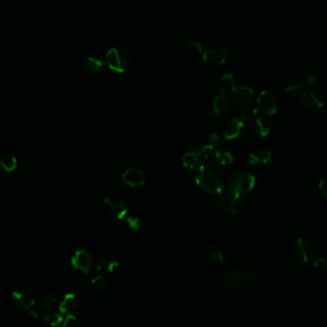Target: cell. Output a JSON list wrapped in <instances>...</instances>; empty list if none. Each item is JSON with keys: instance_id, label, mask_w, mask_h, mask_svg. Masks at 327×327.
<instances>
[{"instance_id": "obj_1", "label": "cell", "mask_w": 327, "mask_h": 327, "mask_svg": "<svg viewBox=\"0 0 327 327\" xmlns=\"http://www.w3.org/2000/svg\"><path fill=\"white\" fill-rule=\"evenodd\" d=\"M195 181L202 190L207 192L217 194L223 189L222 174L213 165H202L195 176Z\"/></svg>"}, {"instance_id": "obj_2", "label": "cell", "mask_w": 327, "mask_h": 327, "mask_svg": "<svg viewBox=\"0 0 327 327\" xmlns=\"http://www.w3.org/2000/svg\"><path fill=\"white\" fill-rule=\"evenodd\" d=\"M255 185V177L245 171L235 173L229 180L227 188L235 195L242 197L244 194L250 192Z\"/></svg>"}, {"instance_id": "obj_3", "label": "cell", "mask_w": 327, "mask_h": 327, "mask_svg": "<svg viewBox=\"0 0 327 327\" xmlns=\"http://www.w3.org/2000/svg\"><path fill=\"white\" fill-rule=\"evenodd\" d=\"M12 299L21 310L25 311L31 317L34 319L38 318V312L36 308V300L30 290L22 289L15 291L12 294Z\"/></svg>"}, {"instance_id": "obj_4", "label": "cell", "mask_w": 327, "mask_h": 327, "mask_svg": "<svg viewBox=\"0 0 327 327\" xmlns=\"http://www.w3.org/2000/svg\"><path fill=\"white\" fill-rule=\"evenodd\" d=\"M223 81L231 87V97L233 101L238 106H246L250 104L254 99V91L247 86H235L234 76L226 74L223 77Z\"/></svg>"}, {"instance_id": "obj_5", "label": "cell", "mask_w": 327, "mask_h": 327, "mask_svg": "<svg viewBox=\"0 0 327 327\" xmlns=\"http://www.w3.org/2000/svg\"><path fill=\"white\" fill-rule=\"evenodd\" d=\"M216 201L231 214H237L242 207L241 197L235 195L227 187L216 194Z\"/></svg>"}, {"instance_id": "obj_6", "label": "cell", "mask_w": 327, "mask_h": 327, "mask_svg": "<svg viewBox=\"0 0 327 327\" xmlns=\"http://www.w3.org/2000/svg\"><path fill=\"white\" fill-rule=\"evenodd\" d=\"M106 61L112 70L116 72H124L128 65L129 56L123 49L112 48L106 55Z\"/></svg>"}, {"instance_id": "obj_7", "label": "cell", "mask_w": 327, "mask_h": 327, "mask_svg": "<svg viewBox=\"0 0 327 327\" xmlns=\"http://www.w3.org/2000/svg\"><path fill=\"white\" fill-rule=\"evenodd\" d=\"M258 110L266 115H273L278 109V98L272 91L264 90L257 98Z\"/></svg>"}, {"instance_id": "obj_8", "label": "cell", "mask_w": 327, "mask_h": 327, "mask_svg": "<svg viewBox=\"0 0 327 327\" xmlns=\"http://www.w3.org/2000/svg\"><path fill=\"white\" fill-rule=\"evenodd\" d=\"M292 254L298 262L301 264L307 263L311 257V246L309 242L302 237L297 238L292 246Z\"/></svg>"}, {"instance_id": "obj_9", "label": "cell", "mask_w": 327, "mask_h": 327, "mask_svg": "<svg viewBox=\"0 0 327 327\" xmlns=\"http://www.w3.org/2000/svg\"><path fill=\"white\" fill-rule=\"evenodd\" d=\"M105 206L109 214L118 219L126 218L127 214L124 200L117 196H109L105 199Z\"/></svg>"}, {"instance_id": "obj_10", "label": "cell", "mask_w": 327, "mask_h": 327, "mask_svg": "<svg viewBox=\"0 0 327 327\" xmlns=\"http://www.w3.org/2000/svg\"><path fill=\"white\" fill-rule=\"evenodd\" d=\"M145 178L144 173L137 168H128L122 175V182L124 186L135 189L142 187L145 184Z\"/></svg>"}, {"instance_id": "obj_11", "label": "cell", "mask_w": 327, "mask_h": 327, "mask_svg": "<svg viewBox=\"0 0 327 327\" xmlns=\"http://www.w3.org/2000/svg\"><path fill=\"white\" fill-rule=\"evenodd\" d=\"M316 83H317V79L313 74L305 73L304 75H302L300 81L293 82V83L287 85L285 87V90H286V92L295 95V94H299L301 91H305V90L310 89Z\"/></svg>"}, {"instance_id": "obj_12", "label": "cell", "mask_w": 327, "mask_h": 327, "mask_svg": "<svg viewBox=\"0 0 327 327\" xmlns=\"http://www.w3.org/2000/svg\"><path fill=\"white\" fill-rule=\"evenodd\" d=\"M71 262L75 269L84 272V273L89 272L93 266V260H92L91 255L89 254L88 252L83 251V250L77 251L74 254Z\"/></svg>"}, {"instance_id": "obj_13", "label": "cell", "mask_w": 327, "mask_h": 327, "mask_svg": "<svg viewBox=\"0 0 327 327\" xmlns=\"http://www.w3.org/2000/svg\"><path fill=\"white\" fill-rule=\"evenodd\" d=\"M204 62L211 67H218L226 61V51L220 47H212L203 53Z\"/></svg>"}, {"instance_id": "obj_14", "label": "cell", "mask_w": 327, "mask_h": 327, "mask_svg": "<svg viewBox=\"0 0 327 327\" xmlns=\"http://www.w3.org/2000/svg\"><path fill=\"white\" fill-rule=\"evenodd\" d=\"M301 103L306 109L311 110H318L324 108V101L321 96L311 89L302 92Z\"/></svg>"}, {"instance_id": "obj_15", "label": "cell", "mask_w": 327, "mask_h": 327, "mask_svg": "<svg viewBox=\"0 0 327 327\" xmlns=\"http://www.w3.org/2000/svg\"><path fill=\"white\" fill-rule=\"evenodd\" d=\"M79 307V300L73 294H67L60 301L58 309L63 315H73L76 313Z\"/></svg>"}, {"instance_id": "obj_16", "label": "cell", "mask_w": 327, "mask_h": 327, "mask_svg": "<svg viewBox=\"0 0 327 327\" xmlns=\"http://www.w3.org/2000/svg\"><path fill=\"white\" fill-rule=\"evenodd\" d=\"M243 127H244L243 122L236 118H234L230 120L228 124L226 125V127L224 130V136L228 140L236 139L241 134Z\"/></svg>"}, {"instance_id": "obj_17", "label": "cell", "mask_w": 327, "mask_h": 327, "mask_svg": "<svg viewBox=\"0 0 327 327\" xmlns=\"http://www.w3.org/2000/svg\"><path fill=\"white\" fill-rule=\"evenodd\" d=\"M272 153L267 149H256L253 151L248 159L252 165H263L272 161Z\"/></svg>"}, {"instance_id": "obj_18", "label": "cell", "mask_w": 327, "mask_h": 327, "mask_svg": "<svg viewBox=\"0 0 327 327\" xmlns=\"http://www.w3.org/2000/svg\"><path fill=\"white\" fill-rule=\"evenodd\" d=\"M230 104L228 98L225 96L224 89H221V94L218 95L213 103V113L218 117H223L228 114Z\"/></svg>"}, {"instance_id": "obj_19", "label": "cell", "mask_w": 327, "mask_h": 327, "mask_svg": "<svg viewBox=\"0 0 327 327\" xmlns=\"http://www.w3.org/2000/svg\"><path fill=\"white\" fill-rule=\"evenodd\" d=\"M203 156L200 152V150H196V149H191L189 150L188 152H186L183 156L182 159V163L183 165L188 167V168H194L196 165H198L199 164L201 163Z\"/></svg>"}, {"instance_id": "obj_20", "label": "cell", "mask_w": 327, "mask_h": 327, "mask_svg": "<svg viewBox=\"0 0 327 327\" xmlns=\"http://www.w3.org/2000/svg\"><path fill=\"white\" fill-rule=\"evenodd\" d=\"M242 279L241 272L236 270H231L226 272L222 277V283L228 288L236 287Z\"/></svg>"}, {"instance_id": "obj_21", "label": "cell", "mask_w": 327, "mask_h": 327, "mask_svg": "<svg viewBox=\"0 0 327 327\" xmlns=\"http://www.w3.org/2000/svg\"><path fill=\"white\" fill-rule=\"evenodd\" d=\"M255 133L259 137H266L271 131V123L264 117H259L255 122Z\"/></svg>"}, {"instance_id": "obj_22", "label": "cell", "mask_w": 327, "mask_h": 327, "mask_svg": "<svg viewBox=\"0 0 327 327\" xmlns=\"http://www.w3.org/2000/svg\"><path fill=\"white\" fill-rule=\"evenodd\" d=\"M105 61L96 55H90L85 60V67L91 72H100L104 69Z\"/></svg>"}, {"instance_id": "obj_23", "label": "cell", "mask_w": 327, "mask_h": 327, "mask_svg": "<svg viewBox=\"0 0 327 327\" xmlns=\"http://www.w3.org/2000/svg\"><path fill=\"white\" fill-rule=\"evenodd\" d=\"M119 266V262L112 257H104L97 264V270L100 272H113Z\"/></svg>"}, {"instance_id": "obj_24", "label": "cell", "mask_w": 327, "mask_h": 327, "mask_svg": "<svg viewBox=\"0 0 327 327\" xmlns=\"http://www.w3.org/2000/svg\"><path fill=\"white\" fill-rule=\"evenodd\" d=\"M18 161L14 156H5L0 159V169L5 172H12L17 168Z\"/></svg>"}, {"instance_id": "obj_25", "label": "cell", "mask_w": 327, "mask_h": 327, "mask_svg": "<svg viewBox=\"0 0 327 327\" xmlns=\"http://www.w3.org/2000/svg\"><path fill=\"white\" fill-rule=\"evenodd\" d=\"M44 322L51 327H58L63 322V317L60 313L56 312H48L44 316Z\"/></svg>"}, {"instance_id": "obj_26", "label": "cell", "mask_w": 327, "mask_h": 327, "mask_svg": "<svg viewBox=\"0 0 327 327\" xmlns=\"http://www.w3.org/2000/svg\"><path fill=\"white\" fill-rule=\"evenodd\" d=\"M214 160H216L221 165H230L234 162L232 154L227 151H216Z\"/></svg>"}, {"instance_id": "obj_27", "label": "cell", "mask_w": 327, "mask_h": 327, "mask_svg": "<svg viewBox=\"0 0 327 327\" xmlns=\"http://www.w3.org/2000/svg\"><path fill=\"white\" fill-rule=\"evenodd\" d=\"M55 304H56V300L51 295L43 296L38 301V306L42 310H45V311H50L52 308H54Z\"/></svg>"}, {"instance_id": "obj_28", "label": "cell", "mask_w": 327, "mask_h": 327, "mask_svg": "<svg viewBox=\"0 0 327 327\" xmlns=\"http://www.w3.org/2000/svg\"><path fill=\"white\" fill-rule=\"evenodd\" d=\"M209 255L213 261L218 264H221L225 261V254L223 251L218 247H212L209 250Z\"/></svg>"}, {"instance_id": "obj_29", "label": "cell", "mask_w": 327, "mask_h": 327, "mask_svg": "<svg viewBox=\"0 0 327 327\" xmlns=\"http://www.w3.org/2000/svg\"><path fill=\"white\" fill-rule=\"evenodd\" d=\"M200 152L203 156V158L208 159V160H212L215 159V155H216V150L215 147L211 146L210 145H205L201 147Z\"/></svg>"}, {"instance_id": "obj_30", "label": "cell", "mask_w": 327, "mask_h": 327, "mask_svg": "<svg viewBox=\"0 0 327 327\" xmlns=\"http://www.w3.org/2000/svg\"><path fill=\"white\" fill-rule=\"evenodd\" d=\"M241 274H242V277L249 278V279H254L260 275V272L256 267L249 266L244 269V271L241 272Z\"/></svg>"}, {"instance_id": "obj_31", "label": "cell", "mask_w": 327, "mask_h": 327, "mask_svg": "<svg viewBox=\"0 0 327 327\" xmlns=\"http://www.w3.org/2000/svg\"><path fill=\"white\" fill-rule=\"evenodd\" d=\"M62 326L63 327H79L80 322L79 319L75 316V314L66 315V317L63 319Z\"/></svg>"}, {"instance_id": "obj_32", "label": "cell", "mask_w": 327, "mask_h": 327, "mask_svg": "<svg viewBox=\"0 0 327 327\" xmlns=\"http://www.w3.org/2000/svg\"><path fill=\"white\" fill-rule=\"evenodd\" d=\"M126 223H127V227L134 232H137V231L140 230L141 221H140V218L138 217H127Z\"/></svg>"}, {"instance_id": "obj_33", "label": "cell", "mask_w": 327, "mask_h": 327, "mask_svg": "<svg viewBox=\"0 0 327 327\" xmlns=\"http://www.w3.org/2000/svg\"><path fill=\"white\" fill-rule=\"evenodd\" d=\"M92 286L96 289V290H103L106 287V280L105 277L101 274L95 276L92 281H91Z\"/></svg>"}, {"instance_id": "obj_34", "label": "cell", "mask_w": 327, "mask_h": 327, "mask_svg": "<svg viewBox=\"0 0 327 327\" xmlns=\"http://www.w3.org/2000/svg\"><path fill=\"white\" fill-rule=\"evenodd\" d=\"M257 113H258V109H248L243 111L241 117L244 121L250 122V121H253L256 118Z\"/></svg>"}, {"instance_id": "obj_35", "label": "cell", "mask_w": 327, "mask_h": 327, "mask_svg": "<svg viewBox=\"0 0 327 327\" xmlns=\"http://www.w3.org/2000/svg\"><path fill=\"white\" fill-rule=\"evenodd\" d=\"M313 267L315 269H317L318 271H322L325 272L327 270V259L325 257H320L317 258L316 260H314L313 262Z\"/></svg>"}, {"instance_id": "obj_36", "label": "cell", "mask_w": 327, "mask_h": 327, "mask_svg": "<svg viewBox=\"0 0 327 327\" xmlns=\"http://www.w3.org/2000/svg\"><path fill=\"white\" fill-rule=\"evenodd\" d=\"M188 48H189V51L191 52V54H201L203 52V46L198 41L192 40L189 43Z\"/></svg>"}, {"instance_id": "obj_37", "label": "cell", "mask_w": 327, "mask_h": 327, "mask_svg": "<svg viewBox=\"0 0 327 327\" xmlns=\"http://www.w3.org/2000/svg\"><path fill=\"white\" fill-rule=\"evenodd\" d=\"M319 190L321 191L322 195L327 199V175H325L321 178L319 182Z\"/></svg>"}, {"instance_id": "obj_38", "label": "cell", "mask_w": 327, "mask_h": 327, "mask_svg": "<svg viewBox=\"0 0 327 327\" xmlns=\"http://www.w3.org/2000/svg\"><path fill=\"white\" fill-rule=\"evenodd\" d=\"M219 144H220V137H219L218 133L211 134L210 137H209V144L208 145H210L211 146H213V147L216 148L217 146L219 145Z\"/></svg>"}, {"instance_id": "obj_39", "label": "cell", "mask_w": 327, "mask_h": 327, "mask_svg": "<svg viewBox=\"0 0 327 327\" xmlns=\"http://www.w3.org/2000/svg\"><path fill=\"white\" fill-rule=\"evenodd\" d=\"M319 36L324 37V38H327V25H322L321 27L319 28Z\"/></svg>"}]
</instances>
